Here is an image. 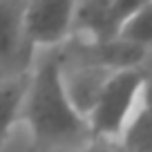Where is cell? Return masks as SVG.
Wrapping results in <instances>:
<instances>
[{"label":"cell","mask_w":152,"mask_h":152,"mask_svg":"<svg viewBox=\"0 0 152 152\" xmlns=\"http://www.w3.org/2000/svg\"><path fill=\"white\" fill-rule=\"evenodd\" d=\"M145 74L141 69H121L107 78L101 90L90 116H87V132L90 137L107 139L119 143L125 125L130 123L134 110L141 99Z\"/></svg>","instance_id":"2"},{"label":"cell","mask_w":152,"mask_h":152,"mask_svg":"<svg viewBox=\"0 0 152 152\" xmlns=\"http://www.w3.org/2000/svg\"><path fill=\"white\" fill-rule=\"evenodd\" d=\"M116 34L114 0H76L72 36L81 43L105 40Z\"/></svg>","instance_id":"7"},{"label":"cell","mask_w":152,"mask_h":152,"mask_svg":"<svg viewBox=\"0 0 152 152\" xmlns=\"http://www.w3.org/2000/svg\"><path fill=\"white\" fill-rule=\"evenodd\" d=\"M114 36L123 38L125 43L148 52V49L152 47V0L145 2L143 7H139L134 14H130L128 18L116 27V34H114Z\"/></svg>","instance_id":"10"},{"label":"cell","mask_w":152,"mask_h":152,"mask_svg":"<svg viewBox=\"0 0 152 152\" xmlns=\"http://www.w3.org/2000/svg\"><path fill=\"white\" fill-rule=\"evenodd\" d=\"M20 123L27 125L36 148L52 150L90 137L87 123L72 107L61 78V52L45 54L27 72Z\"/></svg>","instance_id":"1"},{"label":"cell","mask_w":152,"mask_h":152,"mask_svg":"<svg viewBox=\"0 0 152 152\" xmlns=\"http://www.w3.org/2000/svg\"><path fill=\"white\" fill-rule=\"evenodd\" d=\"M76 0H27L23 5V34L27 49H54L72 36Z\"/></svg>","instance_id":"3"},{"label":"cell","mask_w":152,"mask_h":152,"mask_svg":"<svg viewBox=\"0 0 152 152\" xmlns=\"http://www.w3.org/2000/svg\"><path fill=\"white\" fill-rule=\"evenodd\" d=\"M145 2H150V0H114V20H116V27L130 14H134L139 7H143Z\"/></svg>","instance_id":"11"},{"label":"cell","mask_w":152,"mask_h":152,"mask_svg":"<svg viewBox=\"0 0 152 152\" xmlns=\"http://www.w3.org/2000/svg\"><path fill=\"white\" fill-rule=\"evenodd\" d=\"M29 54L23 34V5L0 0V74L14 76L27 72Z\"/></svg>","instance_id":"5"},{"label":"cell","mask_w":152,"mask_h":152,"mask_svg":"<svg viewBox=\"0 0 152 152\" xmlns=\"http://www.w3.org/2000/svg\"><path fill=\"white\" fill-rule=\"evenodd\" d=\"M116 152H123V150H121V148H119V150H116Z\"/></svg>","instance_id":"13"},{"label":"cell","mask_w":152,"mask_h":152,"mask_svg":"<svg viewBox=\"0 0 152 152\" xmlns=\"http://www.w3.org/2000/svg\"><path fill=\"white\" fill-rule=\"evenodd\" d=\"M123 152H152V76H145L141 99L119 139Z\"/></svg>","instance_id":"8"},{"label":"cell","mask_w":152,"mask_h":152,"mask_svg":"<svg viewBox=\"0 0 152 152\" xmlns=\"http://www.w3.org/2000/svg\"><path fill=\"white\" fill-rule=\"evenodd\" d=\"M27 72L0 78V148L9 139L14 125L20 123V105L27 87Z\"/></svg>","instance_id":"9"},{"label":"cell","mask_w":152,"mask_h":152,"mask_svg":"<svg viewBox=\"0 0 152 152\" xmlns=\"http://www.w3.org/2000/svg\"><path fill=\"white\" fill-rule=\"evenodd\" d=\"M112 74L114 72H107L103 67L87 65V63H78L74 58H67L61 52L63 87H65V94L69 99L72 107L85 119V123H87V116H90L101 90L105 87V83H107V78Z\"/></svg>","instance_id":"4"},{"label":"cell","mask_w":152,"mask_h":152,"mask_svg":"<svg viewBox=\"0 0 152 152\" xmlns=\"http://www.w3.org/2000/svg\"><path fill=\"white\" fill-rule=\"evenodd\" d=\"M67 58H74L78 63L103 67L107 72H121V69H137L141 61L145 58V52L134 45L125 43L123 38L112 36L105 40H94V43H78L69 49L63 52Z\"/></svg>","instance_id":"6"},{"label":"cell","mask_w":152,"mask_h":152,"mask_svg":"<svg viewBox=\"0 0 152 152\" xmlns=\"http://www.w3.org/2000/svg\"><path fill=\"white\" fill-rule=\"evenodd\" d=\"M116 150H119V143L107 141V139H96V137H87L81 148V152H116Z\"/></svg>","instance_id":"12"}]
</instances>
